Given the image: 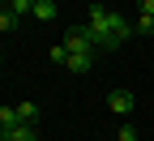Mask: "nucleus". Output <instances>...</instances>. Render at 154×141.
<instances>
[{
    "label": "nucleus",
    "instance_id": "1",
    "mask_svg": "<svg viewBox=\"0 0 154 141\" xmlns=\"http://www.w3.org/2000/svg\"><path fill=\"white\" fill-rule=\"evenodd\" d=\"M90 38H94V47H120L124 38L133 34V26L124 22L116 9H107V5H94L90 9Z\"/></svg>",
    "mask_w": 154,
    "mask_h": 141
},
{
    "label": "nucleus",
    "instance_id": "2",
    "mask_svg": "<svg viewBox=\"0 0 154 141\" xmlns=\"http://www.w3.org/2000/svg\"><path fill=\"white\" fill-rule=\"evenodd\" d=\"M64 51H86V56H94V38H90V30H86V26L69 30V34H64Z\"/></svg>",
    "mask_w": 154,
    "mask_h": 141
},
{
    "label": "nucleus",
    "instance_id": "3",
    "mask_svg": "<svg viewBox=\"0 0 154 141\" xmlns=\"http://www.w3.org/2000/svg\"><path fill=\"white\" fill-rule=\"evenodd\" d=\"M107 111L133 115V90H111V94H107Z\"/></svg>",
    "mask_w": 154,
    "mask_h": 141
},
{
    "label": "nucleus",
    "instance_id": "4",
    "mask_svg": "<svg viewBox=\"0 0 154 141\" xmlns=\"http://www.w3.org/2000/svg\"><path fill=\"white\" fill-rule=\"evenodd\" d=\"M0 141H38L34 124H13V128H0Z\"/></svg>",
    "mask_w": 154,
    "mask_h": 141
},
{
    "label": "nucleus",
    "instance_id": "5",
    "mask_svg": "<svg viewBox=\"0 0 154 141\" xmlns=\"http://www.w3.org/2000/svg\"><path fill=\"white\" fill-rule=\"evenodd\" d=\"M64 69H69V73H90V69H94V56H86V51H69V56H64Z\"/></svg>",
    "mask_w": 154,
    "mask_h": 141
},
{
    "label": "nucleus",
    "instance_id": "6",
    "mask_svg": "<svg viewBox=\"0 0 154 141\" xmlns=\"http://www.w3.org/2000/svg\"><path fill=\"white\" fill-rule=\"evenodd\" d=\"M34 17H38V22H51V17H56V0H38V5H34Z\"/></svg>",
    "mask_w": 154,
    "mask_h": 141
},
{
    "label": "nucleus",
    "instance_id": "7",
    "mask_svg": "<svg viewBox=\"0 0 154 141\" xmlns=\"http://www.w3.org/2000/svg\"><path fill=\"white\" fill-rule=\"evenodd\" d=\"M17 22H22V17H17V13H13L9 5L0 9V30H5V34H9V30H17Z\"/></svg>",
    "mask_w": 154,
    "mask_h": 141
},
{
    "label": "nucleus",
    "instance_id": "8",
    "mask_svg": "<svg viewBox=\"0 0 154 141\" xmlns=\"http://www.w3.org/2000/svg\"><path fill=\"white\" fill-rule=\"evenodd\" d=\"M13 124H22L17 107H0V128H13Z\"/></svg>",
    "mask_w": 154,
    "mask_h": 141
},
{
    "label": "nucleus",
    "instance_id": "9",
    "mask_svg": "<svg viewBox=\"0 0 154 141\" xmlns=\"http://www.w3.org/2000/svg\"><path fill=\"white\" fill-rule=\"evenodd\" d=\"M17 115H22V124H34V120H38V107L34 103H17Z\"/></svg>",
    "mask_w": 154,
    "mask_h": 141
},
{
    "label": "nucleus",
    "instance_id": "10",
    "mask_svg": "<svg viewBox=\"0 0 154 141\" xmlns=\"http://www.w3.org/2000/svg\"><path fill=\"white\" fill-rule=\"evenodd\" d=\"M9 9H13L17 17H26V13H34V0H9Z\"/></svg>",
    "mask_w": 154,
    "mask_h": 141
},
{
    "label": "nucleus",
    "instance_id": "11",
    "mask_svg": "<svg viewBox=\"0 0 154 141\" xmlns=\"http://www.w3.org/2000/svg\"><path fill=\"white\" fill-rule=\"evenodd\" d=\"M133 30H141V34H154V17H137V26Z\"/></svg>",
    "mask_w": 154,
    "mask_h": 141
},
{
    "label": "nucleus",
    "instance_id": "12",
    "mask_svg": "<svg viewBox=\"0 0 154 141\" xmlns=\"http://www.w3.org/2000/svg\"><path fill=\"white\" fill-rule=\"evenodd\" d=\"M137 9H141V17H154V0H137Z\"/></svg>",
    "mask_w": 154,
    "mask_h": 141
},
{
    "label": "nucleus",
    "instance_id": "13",
    "mask_svg": "<svg viewBox=\"0 0 154 141\" xmlns=\"http://www.w3.org/2000/svg\"><path fill=\"white\" fill-rule=\"evenodd\" d=\"M116 141H137V133H133V128L124 124V128H120V137H116Z\"/></svg>",
    "mask_w": 154,
    "mask_h": 141
},
{
    "label": "nucleus",
    "instance_id": "14",
    "mask_svg": "<svg viewBox=\"0 0 154 141\" xmlns=\"http://www.w3.org/2000/svg\"><path fill=\"white\" fill-rule=\"evenodd\" d=\"M34 5H38V0H34Z\"/></svg>",
    "mask_w": 154,
    "mask_h": 141
}]
</instances>
